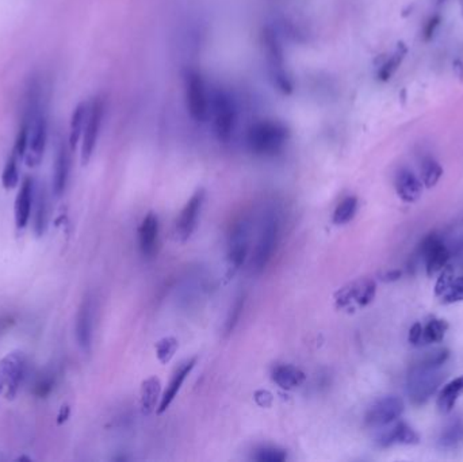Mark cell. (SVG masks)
<instances>
[{
  "label": "cell",
  "instance_id": "1",
  "mask_svg": "<svg viewBox=\"0 0 463 462\" xmlns=\"http://www.w3.org/2000/svg\"><path fill=\"white\" fill-rule=\"evenodd\" d=\"M289 140L287 128L274 119L258 121L247 132V145L251 152L259 156L278 154Z\"/></svg>",
  "mask_w": 463,
  "mask_h": 462
},
{
  "label": "cell",
  "instance_id": "2",
  "mask_svg": "<svg viewBox=\"0 0 463 462\" xmlns=\"http://www.w3.org/2000/svg\"><path fill=\"white\" fill-rule=\"evenodd\" d=\"M261 46L267 62V71L274 86H277L283 94H290L293 91V80L286 65L280 39L274 29L266 27L263 30Z\"/></svg>",
  "mask_w": 463,
  "mask_h": 462
},
{
  "label": "cell",
  "instance_id": "3",
  "mask_svg": "<svg viewBox=\"0 0 463 462\" xmlns=\"http://www.w3.org/2000/svg\"><path fill=\"white\" fill-rule=\"evenodd\" d=\"M214 133L221 143H229L237 124V107L226 91L216 90L211 93L210 117Z\"/></svg>",
  "mask_w": 463,
  "mask_h": 462
},
{
  "label": "cell",
  "instance_id": "4",
  "mask_svg": "<svg viewBox=\"0 0 463 462\" xmlns=\"http://www.w3.org/2000/svg\"><path fill=\"white\" fill-rule=\"evenodd\" d=\"M443 378L439 367H426L417 364L412 366L407 380V393L412 404H426L439 389Z\"/></svg>",
  "mask_w": 463,
  "mask_h": 462
},
{
  "label": "cell",
  "instance_id": "5",
  "mask_svg": "<svg viewBox=\"0 0 463 462\" xmlns=\"http://www.w3.org/2000/svg\"><path fill=\"white\" fill-rule=\"evenodd\" d=\"M185 97L190 117L197 122L209 121L211 93L200 72L193 70L187 71L185 77Z\"/></svg>",
  "mask_w": 463,
  "mask_h": 462
},
{
  "label": "cell",
  "instance_id": "6",
  "mask_svg": "<svg viewBox=\"0 0 463 462\" xmlns=\"http://www.w3.org/2000/svg\"><path fill=\"white\" fill-rule=\"evenodd\" d=\"M280 224L277 213L268 212L261 221L259 237L252 255V270L259 274L270 263L278 246Z\"/></svg>",
  "mask_w": 463,
  "mask_h": 462
},
{
  "label": "cell",
  "instance_id": "7",
  "mask_svg": "<svg viewBox=\"0 0 463 462\" xmlns=\"http://www.w3.org/2000/svg\"><path fill=\"white\" fill-rule=\"evenodd\" d=\"M27 373V358L22 351H13L0 359V392L14 399Z\"/></svg>",
  "mask_w": 463,
  "mask_h": 462
},
{
  "label": "cell",
  "instance_id": "8",
  "mask_svg": "<svg viewBox=\"0 0 463 462\" xmlns=\"http://www.w3.org/2000/svg\"><path fill=\"white\" fill-rule=\"evenodd\" d=\"M106 113V103L102 97H95L89 103V114L86 126L81 136V163L86 166L91 157L98 144L100 129L103 125Z\"/></svg>",
  "mask_w": 463,
  "mask_h": 462
},
{
  "label": "cell",
  "instance_id": "9",
  "mask_svg": "<svg viewBox=\"0 0 463 462\" xmlns=\"http://www.w3.org/2000/svg\"><path fill=\"white\" fill-rule=\"evenodd\" d=\"M48 128H49L48 114H46L45 107L41 106L32 118L29 144H27V151L25 154V163L30 169L37 167L42 161L46 143H48Z\"/></svg>",
  "mask_w": 463,
  "mask_h": 462
},
{
  "label": "cell",
  "instance_id": "10",
  "mask_svg": "<svg viewBox=\"0 0 463 462\" xmlns=\"http://www.w3.org/2000/svg\"><path fill=\"white\" fill-rule=\"evenodd\" d=\"M404 412V402L397 396L377 400L366 412L365 421L371 428H381L396 422Z\"/></svg>",
  "mask_w": 463,
  "mask_h": 462
},
{
  "label": "cell",
  "instance_id": "11",
  "mask_svg": "<svg viewBox=\"0 0 463 462\" xmlns=\"http://www.w3.org/2000/svg\"><path fill=\"white\" fill-rule=\"evenodd\" d=\"M204 201V190L200 189L185 202L176 220V233L181 240H187L198 225V217Z\"/></svg>",
  "mask_w": 463,
  "mask_h": 462
},
{
  "label": "cell",
  "instance_id": "12",
  "mask_svg": "<svg viewBox=\"0 0 463 462\" xmlns=\"http://www.w3.org/2000/svg\"><path fill=\"white\" fill-rule=\"evenodd\" d=\"M420 252L426 260V274L429 277H432L436 272L445 269V266L450 259V252L447 250L445 243L435 233L429 235L424 239V242L422 243V247H420Z\"/></svg>",
  "mask_w": 463,
  "mask_h": 462
},
{
  "label": "cell",
  "instance_id": "13",
  "mask_svg": "<svg viewBox=\"0 0 463 462\" xmlns=\"http://www.w3.org/2000/svg\"><path fill=\"white\" fill-rule=\"evenodd\" d=\"M377 286L371 279H360L351 285L343 288L337 293L336 301L339 307H348L350 304H356L358 307H367L375 297Z\"/></svg>",
  "mask_w": 463,
  "mask_h": 462
},
{
  "label": "cell",
  "instance_id": "14",
  "mask_svg": "<svg viewBox=\"0 0 463 462\" xmlns=\"http://www.w3.org/2000/svg\"><path fill=\"white\" fill-rule=\"evenodd\" d=\"M248 249H249V225L248 223L242 221L230 235L228 259H229V266L232 269H240L241 265L245 262V258L248 255Z\"/></svg>",
  "mask_w": 463,
  "mask_h": 462
},
{
  "label": "cell",
  "instance_id": "15",
  "mask_svg": "<svg viewBox=\"0 0 463 462\" xmlns=\"http://www.w3.org/2000/svg\"><path fill=\"white\" fill-rule=\"evenodd\" d=\"M138 247L144 258L150 259L159 249V218L155 213H148L138 228Z\"/></svg>",
  "mask_w": 463,
  "mask_h": 462
},
{
  "label": "cell",
  "instance_id": "16",
  "mask_svg": "<svg viewBox=\"0 0 463 462\" xmlns=\"http://www.w3.org/2000/svg\"><path fill=\"white\" fill-rule=\"evenodd\" d=\"M195 364H197V358H190V359L182 362L181 365L175 369V371H174V374L169 380L167 389L162 395L160 403L157 405V414L166 412L169 408V405L172 404V402L175 400V397L178 396L181 388L183 385L187 376L191 373V370L194 369Z\"/></svg>",
  "mask_w": 463,
  "mask_h": 462
},
{
  "label": "cell",
  "instance_id": "17",
  "mask_svg": "<svg viewBox=\"0 0 463 462\" xmlns=\"http://www.w3.org/2000/svg\"><path fill=\"white\" fill-rule=\"evenodd\" d=\"M93 310L91 298H84L76 316V341L84 351H89L93 341Z\"/></svg>",
  "mask_w": 463,
  "mask_h": 462
},
{
  "label": "cell",
  "instance_id": "18",
  "mask_svg": "<svg viewBox=\"0 0 463 462\" xmlns=\"http://www.w3.org/2000/svg\"><path fill=\"white\" fill-rule=\"evenodd\" d=\"M34 201V182L32 178L26 176L22 183L20 189L17 194L15 199V224L19 230L26 228L29 224L30 216H32V208Z\"/></svg>",
  "mask_w": 463,
  "mask_h": 462
},
{
  "label": "cell",
  "instance_id": "19",
  "mask_svg": "<svg viewBox=\"0 0 463 462\" xmlns=\"http://www.w3.org/2000/svg\"><path fill=\"white\" fill-rule=\"evenodd\" d=\"M375 441L379 447H390L394 444H417L420 442V437L410 425L400 422L390 427L389 430L382 431Z\"/></svg>",
  "mask_w": 463,
  "mask_h": 462
},
{
  "label": "cell",
  "instance_id": "20",
  "mask_svg": "<svg viewBox=\"0 0 463 462\" xmlns=\"http://www.w3.org/2000/svg\"><path fill=\"white\" fill-rule=\"evenodd\" d=\"M70 151H71L70 145L67 147L64 143H61L58 145L56 159H55V167H53V180H52L53 193L56 194L57 197L63 195L67 189L70 170H71Z\"/></svg>",
  "mask_w": 463,
  "mask_h": 462
},
{
  "label": "cell",
  "instance_id": "21",
  "mask_svg": "<svg viewBox=\"0 0 463 462\" xmlns=\"http://www.w3.org/2000/svg\"><path fill=\"white\" fill-rule=\"evenodd\" d=\"M396 192L404 202H416L423 193L420 179L407 169H401L396 176Z\"/></svg>",
  "mask_w": 463,
  "mask_h": 462
},
{
  "label": "cell",
  "instance_id": "22",
  "mask_svg": "<svg viewBox=\"0 0 463 462\" xmlns=\"http://www.w3.org/2000/svg\"><path fill=\"white\" fill-rule=\"evenodd\" d=\"M273 381L285 390H294L306 381V374L293 365H279L271 373Z\"/></svg>",
  "mask_w": 463,
  "mask_h": 462
},
{
  "label": "cell",
  "instance_id": "23",
  "mask_svg": "<svg viewBox=\"0 0 463 462\" xmlns=\"http://www.w3.org/2000/svg\"><path fill=\"white\" fill-rule=\"evenodd\" d=\"M89 103L90 102H86V100L80 102L72 112L71 122H70V137H68V145H70L71 151L76 150L77 144L81 140L86 121H87V114H89Z\"/></svg>",
  "mask_w": 463,
  "mask_h": 462
},
{
  "label": "cell",
  "instance_id": "24",
  "mask_svg": "<svg viewBox=\"0 0 463 462\" xmlns=\"http://www.w3.org/2000/svg\"><path fill=\"white\" fill-rule=\"evenodd\" d=\"M463 393V374L451 380L443 386L438 397V408L441 414H450Z\"/></svg>",
  "mask_w": 463,
  "mask_h": 462
},
{
  "label": "cell",
  "instance_id": "25",
  "mask_svg": "<svg viewBox=\"0 0 463 462\" xmlns=\"http://www.w3.org/2000/svg\"><path fill=\"white\" fill-rule=\"evenodd\" d=\"M159 397H160V381L156 377H149L141 386V408L145 415H149L156 409Z\"/></svg>",
  "mask_w": 463,
  "mask_h": 462
},
{
  "label": "cell",
  "instance_id": "26",
  "mask_svg": "<svg viewBox=\"0 0 463 462\" xmlns=\"http://www.w3.org/2000/svg\"><path fill=\"white\" fill-rule=\"evenodd\" d=\"M19 157L15 152H11L8 156L3 173H1V185L6 190H13L18 186L19 183Z\"/></svg>",
  "mask_w": 463,
  "mask_h": 462
},
{
  "label": "cell",
  "instance_id": "27",
  "mask_svg": "<svg viewBox=\"0 0 463 462\" xmlns=\"http://www.w3.org/2000/svg\"><path fill=\"white\" fill-rule=\"evenodd\" d=\"M407 46L404 44H398L397 49L393 52V55L390 56L389 60L381 67V70L378 71V77L382 81L389 80L390 77L396 74V71L398 70V67L401 65L403 60L405 58L407 55Z\"/></svg>",
  "mask_w": 463,
  "mask_h": 462
},
{
  "label": "cell",
  "instance_id": "28",
  "mask_svg": "<svg viewBox=\"0 0 463 462\" xmlns=\"http://www.w3.org/2000/svg\"><path fill=\"white\" fill-rule=\"evenodd\" d=\"M463 442V422H455L447 425L442 431L438 444L442 449H452Z\"/></svg>",
  "mask_w": 463,
  "mask_h": 462
},
{
  "label": "cell",
  "instance_id": "29",
  "mask_svg": "<svg viewBox=\"0 0 463 462\" xmlns=\"http://www.w3.org/2000/svg\"><path fill=\"white\" fill-rule=\"evenodd\" d=\"M358 211V199L356 197H347L344 198L334 212V223L336 225H344L350 223L355 217Z\"/></svg>",
  "mask_w": 463,
  "mask_h": 462
},
{
  "label": "cell",
  "instance_id": "30",
  "mask_svg": "<svg viewBox=\"0 0 463 462\" xmlns=\"http://www.w3.org/2000/svg\"><path fill=\"white\" fill-rule=\"evenodd\" d=\"M443 175V169L442 166L432 157H426V160L422 164V179L423 183L426 185L428 189H432L436 186L439 179Z\"/></svg>",
  "mask_w": 463,
  "mask_h": 462
},
{
  "label": "cell",
  "instance_id": "31",
  "mask_svg": "<svg viewBox=\"0 0 463 462\" xmlns=\"http://www.w3.org/2000/svg\"><path fill=\"white\" fill-rule=\"evenodd\" d=\"M445 331H447V323L441 319H432L428 322L426 328H423V338L422 342L424 345L438 343L443 341Z\"/></svg>",
  "mask_w": 463,
  "mask_h": 462
},
{
  "label": "cell",
  "instance_id": "32",
  "mask_svg": "<svg viewBox=\"0 0 463 462\" xmlns=\"http://www.w3.org/2000/svg\"><path fill=\"white\" fill-rule=\"evenodd\" d=\"M287 458V453L279 447L266 446L255 451L254 460L258 462H283Z\"/></svg>",
  "mask_w": 463,
  "mask_h": 462
},
{
  "label": "cell",
  "instance_id": "33",
  "mask_svg": "<svg viewBox=\"0 0 463 462\" xmlns=\"http://www.w3.org/2000/svg\"><path fill=\"white\" fill-rule=\"evenodd\" d=\"M448 357H450V351L447 348H438L431 352H426V355H423L416 364L426 367H441L445 365Z\"/></svg>",
  "mask_w": 463,
  "mask_h": 462
},
{
  "label": "cell",
  "instance_id": "34",
  "mask_svg": "<svg viewBox=\"0 0 463 462\" xmlns=\"http://www.w3.org/2000/svg\"><path fill=\"white\" fill-rule=\"evenodd\" d=\"M443 304H454L463 301V277H459L451 282L448 289L441 296Z\"/></svg>",
  "mask_w": 463,
  "mask_h": 462
},
{
  "label": "cell",
  "instance_id": "35",
  "mask_svg": "<svg viewBox=\"0 0 463 462\" xmlns=\"http://www.w3.org/2000/svg\"><path fill=\"white\" fill-rule=\"evenodd\" d=\"M244 303H245L244 294H240L236 298V301L233 303L232 309H230V312H229V315L226 317V323H225V332L226 334H230L235 329V327H236V324L239 323L241 312H242V308H244Z\"/></svg>",
  "mask_w": 463,
  "mask_h": 462
},
{
  "label": "cell",
  "instance_id": "36",
  "mask_svg": "<svg viewBox=\"0 0 463 462\" xmlns=\"http://www.w3.org/2000/svg\"><path fill=\"white\" fill-rule=\"evenodd\" d=\"M45 225H46V199H45V194L41 192L38 194L37 209L34 217V231L37 233V236H41L44 233Z\"/></svg>",
  "mask_w": 463,
  "mask_h": 462
},
{
  "label": "cell",
  "instance_id": "37",
  "mask_svg": "<svg viewBox=\"0 0 463 462\" xmlns=\"http://www.w3.org/2000/svg\"><path fill=\"white\" fill-rule=\"evenodd\" d=\"M178 347V342L174 338H166L162 342L157 343L156 346V351H157V357L163 364H167L168 361L174 357L175 351Z\"/></svg>",
  "mask_w": 463,
  "mask_h": 462
},
{
  "label": "cell",
  "instance_id": "38",
  "mask_svg": "<svg viewBox=\"0 0 463 462\" xmlns=\"http://www.w3.org/2000/svg\"><path fill=\"white\" fill-rule=\"evenodd\" d=\"M452 281H454V269L451 266L445 265V269L442 270V272H441V277L436 281L435 294L438 297H441L445 290L448 289V286L451 285Z\"/></svg>",
  "mask_w": 463,
  "mask_h": 462
},
{
  "label": "cell",
  "instance_id": "39",
  "mask_svg": "<svg viewBox=\"0 0 463 462\" xmlns=\"http://www.w3.org/2000/svg\"><path fill=\"white\" fill-rule=\"evenodd\" d=\"M53 385H55V381L51 376L41 377L34 385V395L38 397H46L53 390Z\"/></svg>",
  "mask_w": 463,
  "mask_h": 462
},
{
  "label": "cell",
  "instance_id": "40",
  "mask_svg": "<svg viewBox=\"0 0 463 462\" xmlns=\"http://www.w3.org/2000/svg\"><path fill=\"white\" fill-rule=\"evenodd\" d=\"M439 25H441V17L435 15V17L429 18V20L426 23V26H424V39L426 41H429L433 37V34H435L436 29L439 27Z\"/></svg>",
  "mask_w": 463,
  "mask_h": 462
},
{
  "label": "cell",
  "instance_id": "41",
  "mask_svg": "<svg viewBox=\"0 0 463 462\" xmlns=\"http://www.w3.org/2000/svg\"><path fill=\"white\" fill-rule=\"evenodd\" d=\"M422 338H423V327L420 323H416L409 331V338H407L409 343L417 346L422 342Z\"/></svg>",
  "mask_w": 463,
  "mask_h": 462
},
{
  "label": "cell",
  "instance_id": "42",
  "mask_svg": "<svg viewBox=\"0 0 463 462\" xmlns=\"http://www.w3.org/2000/svg\"><path fill=\"white\" fill-rule=\"evenodd\" d=\"M15 324V319L13 316H0V336L4 335L7 331H10Z\"/></svg>",
  "mask_w": 463,
  "mask_h": 462
},
{
  "label": "cell",
  "instance_id": "43",
  "mask_svg": "<svg viewBox=\"0 0 463 462\" xmlns=\"http://www.w3.org/2000/svg\"><path fill=\"white\" fill-rule=\"evenodd\" d=\"M401 275H403V272H401L400 270H390V271L385 272V274L382 275V279H384L385 282H393V281L400 279Z\"/></svg>",
  "mask_w": 463,
  "mask_h": 462
},
{
  "label": "cell",
  "instance_id": "44",
  "mask_svg": "<svg viewBox=\"0 0 463 462\" xmlns=\"http://www.w3.org/2000/svg\"><path fill=\"white\" fill-rule=\"evenodd\" d=\"M68 416H70V408L65 405V407H61V409H60V414H58V421H57V423L58 424H63L67 419H68Z\"/></svg>",
  "mask_w": 463,
  "mask_h": 462
},
{
  "label": "cell",
  "instance_id": "45",
  "mask_svg": "<svg viewBox=\"0 0 463 462\" xmlns=\"http://www.w3.org/2000/svg\"><path fill=\"white\" fill-rule=\"evenodd\" d=\"M23 460H26V461H32L30 458H27V457H19L18 461H23Z\"/></svg>",
  "mask_w": 463,
  "mask_h": 462
},
{
  "label": "cell",
  "instance_id": "46",
  "mask_svg": "<svg viewBox=\"0 0 463 462\" xmlns=\"http://www.w3.org/2000/svg\"><path fill=\"white\" fill-rule=\"evenodd\" d=\"M461 6H462V13H463V0H461Z\"/></svg>",
  "mask_w": 463,
  "mask_h": 462
}]
</instances>
